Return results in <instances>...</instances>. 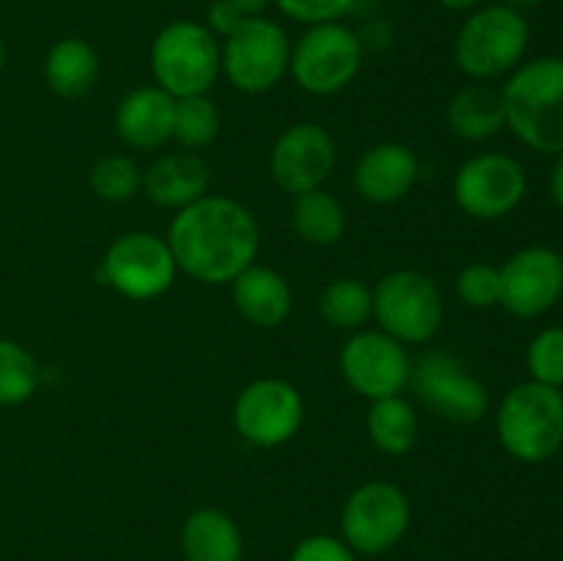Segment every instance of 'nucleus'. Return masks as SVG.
Instances as JSON below:
<instances>
[{"label": "nucleus", "instance_id": "7ed1b4c3", "mask_svg": "<svg viewBox=\"0 0 563 561\" xmlns=\"http://www.w3.org/2000/svg\"><path fill=\"white\" fill-rule=\"evenodd\" d=\"M498 438L515 460L539 465L563 446V394L542 383H520L498 407Z\"/></svg>", "mask_w": 563, "mask_h": 561}, {"label": "nucleus", "instance_id": "20e7f679", "mask_svg": "<svg viewBox=\"0 0 563 561\" xmlns=\"http://www.w3.org/2000/svg\"><path fill=\"white\" fill-rule=\"evenodd\" d=\"M531 28L522 11L511 6H484L465 20L456 33L454 58L467 77L495 80L517 69L528 50Z\"/></svg>", "mask_w": 563, "mask_h": 561}, {"label": "nucleus", "instance_id": "c9c22d12", "mask_svg": "<svg viewBox=\"0 0 563 561\" xmlns=\"http://www.w3.org/2000/svg\"><path fill=\"white\" fill-rule=\"evenodd\" d=\"M229 3L234 6V9L240 11V14H245V16H258L264 9H267L269 0H229Z\"/></svg>", "mask_w": 563, "mask_h": 561}, {"label": "nucleus", "instance_id": "f3484780", "mask_svg": "<svg viewBox=\"0 0 563 561\" xmlns=\"http://www.w3.org/2000/svg\"><path fill=\"white\" fill-rule=\"evenodd\" d=\"M176 99L159 86L135 88L115 110V132L132 148H157L174 138Z\"/></svg>", "mask_w": 563, "mask_h": 561}, {"label": "nucleus", "instance_id": "0eeeda50", "mask_svg": "<svg viewBox=\"0 0 563 561\" xmlns=\"http://www.w3.org/2000/svg\"><path fill=\"white\" fill-rule=\"evenodd\" d=\"M289 38L284 28L264 16H245L220 53L229 80L245 94H264L280 82L289 69Z\"/></svg>", "mask_w": 563, "mask_h": 561}, {"label": "nucleus", "instance_id": "9d476101", "mask_svg": "<svg viewBox=\"0 0 563 561\" xmlns=\"http://www.w3.org/2000/svg\"><path fill=\"white\" fill-rule=\"evenodd\" d=\"M410 385L418 399L445 421L473 424L489 407L487 388L449 352H423L410 366Z\"/></svg>", "mask_w": 563, "mask_h": 561}, {"label": "nucleus", "instance_id": "4c0bfd02", "mask_svg": "<svg viewBox=\"0 0 563 561\" xmlns=\"http://www.w3.org/2000/svg\"><path fill=\"white\" fill-rule=\"evenodd\" d=\"M539 3H544V0H506V6H511V9H517V11L537 9Z\"/></svg>", "mask_w": 563, "mask_h": 561}, {"label": "nucleus", "instance_id": "f704fd0d", "mask_svg": "<svg viewBox=\"0 0 563 561\" xmlns=\"http://www.w3.org/2000/svg\"><path fill=\"white\" fill-rule=\"evenodd\" d=\"M555 165H553V174H550V196H553L555 207L563 209V152L555 154Z\"/></svg>", "mask_w": 563, "mask_h": 561}, {"label": "nucleus", "instance_id": "c756f323", "mask_svg": "<svg viewBox=\"0 0 563 561\" xmlns=\"http://www.w3.org/2000/svg\"><path fill=\"white\" fill-rule=\"evenodd\" d=\"M528 372L533 383L563 388V328H544L528 344Z\"/></svg>", "mask_w": 563, "mask_h": 561}, {"label": "nucleus", "instance_id": "473e14b6", "mask_svg": "<svg viewBox=\"0 0 563 561\" xmlns=\"http://www.w3.org/2000/svg\"><path fill=\"white\" fill-rule=\"evenodd\" d=\"M289 561H355V550L344 539L313 534V537H306L291 550Z\"/></svg>", "mask_w": 563, "mask_h": 561}, {"label": "nucleus", "instance_id": "e433bc0d", "mask_svg": "<svg viewBox=\"0 0 563 561\" xmlns=\"http://www.w3.org/2000/svg\"><path fill=\"white\" fill-rule=\"evenodd\" d=\"M438 3L449 11H471V9H476L482 0H438Z\"/></svg>", "mask_w": 563, "mask_h": 561}, {"label": "nucleus", "instance_id": "f03ea898", "mask_svg": "<svg viewBox=\"0 0 563 561\" xmlns=\"http://www.w3.org/2000/svg\"><path fill=\"white\" fill-rule=\"evenodd\" d=\"M506 127L542 154L563 152V58L522 64L500 91Z\"/></svg>", "mask_w": 563, "mask_h": 561}, {"label": "nucleus", "instance_id": "393cba45", "mask_svg": "<svg viewBox=\"0 0 563 561\" xmlns=\"http://www.w3.org/2000/svg\"><path fill=\"white\" fill-rule=\"evenodd\" d=\"M368 435L374 446L385 454H407L416 443L418 421L412 407L399 396H385L374 399V407L368 410Z\"/></svg>", "mask_w": 563, "mask_h": 561}, {"label": "nucleus", "instance_id": "1a4fd4ad", "mask_svg": "<svg viewBox=\"0 0 563 561\" xmlns=\"http://www.w3.org/2000/svg\"><path fill=\"white\" fill-rule=\"evenodd\" d=\"M363 61V44L355 31L341 22L308 28L289 55L295 80L311 94H335L355 80Z\"/></svg>", "mask_w": 563, "mask_h": 561}, {"label": "nucleus", "instance_id": "dca6fc26", "mask_svg": "<svg viewBox=\"0 0 563 561\" xmlns=\"http://www.w3.org/2000/svg\"><path fill=\"white\" fill-rule=\"evenodd\" d=\"M335 165V143L319 124H295L278 138L269 154V170L280 190L302 196L317 190Z\"/></svg>", "mask_w": 563, "mask_h": 561}, {"label": "nucleus", "instance_id": "f257e3e1", "mask_svg": "<svg viewBox=\"0 0 563 561\" xmlns=\"http://www.w3.org/2000/svg\"><path fill=\"white\" fill-rule=\"evenodd\" d=\"M176 267L201 284H229L253 264L258 226L242 204L203 196L179 209L168 231Z\"/></svg>", "mask_w": 563, "mask_h": 561}, {"label": "nucleus", "instance_id": "6ab92c4d", "mask_svg": "<svg viewBox=\"0 0 563 561\" xmlns=\"http://www.w3.org/2000/svg\"><path fill=\"white\" fill-rule=\"evenodd\" d=\"M236 311L258 328H275L291 311V289L280 273L269 267H247L234 280Z\"/></svg>", "mask_w": 563, "mask_h": 561}, {"label": "nucleus", "instance_id": "4468645a", "mask_svg": "<svg viewBox=\"0 0 563 561\" xmlns=\"http://www.w3.org/2000/svg\"><path fill=\"white\" fill-rule=\"evenodd\" d=\"M236 432L253 446L273 449L297 435L302 424V399L284 380H256L234 405Z\"/></svg>", "mask_w": 563, "mask_h": 561}, {"label": "nucleus", "instance_id": "a878e982", "mask_svg": "<svg viewBox=\"0 0 563 561\" xmlns=\"http://www.w3.org/2000/svg\"><path fill=\"white\" fill-rule=\"evenodd\" d=\"M374 311V297L366 284L355 278H341L333 280L328 289L319 297V314L324 322L333 324L339 330H355L372 317Z\"/></svg>", "mask_w": 563, "mask_h": 561}, {"label": "nucleus", "instance_id": "aec40b11", "mask_svg": "<svg viewBox=\"0 0 563 561\" xmlns=\"http://www.w3.org/2000/svg\"><path fill=\"white\" fill-rule=\"evenodd\" d=\"M146 196L168 209H185L203 198L209 187V170L196 154H168L159 157L143 176Z\"/></svg>", "mask_w": 563, "mask_h": 561}, {"label": "nucleus", "instance_id": "2eb2a0df", "mask_svg": "<svg viewBox=\"0 0 563 561\" xmlns=\"http://www.w3.org/2000/svg\"><path fill=\"white\" fill-rule=\"evenodd\" d=\"M410 366L405 346L377 330L352 336L341 350V372L346 383L368 399L399 394L410 383Z\"/></svg>", "mask_w": 563, "mask_h": 561}, {"label": "nucleus", "instance_id": "39448f33", "mask_svg": "<svg viewBox=\"0 0 563 561\" xmlns=\"http://www.w3.org/2000/svg\"><path fill=\"white\" fill-rule=\"evenodd\" d=\"M152 72L159 88L174 99L207 94L220 72L214 33L190 20L165 25L152 44Z\"/></svg>", "mask_w": 563, "mask_h": 561}, {"label": "nucleus", "instance_id": "5701e85b", "mask_svg": "<svg viewBox=\"0 0 563 561\" xmlns=\"http://www.w3.org/2000/svg\"><path fill=\"white\" fill-rule=\"evenodd\" d=\"M449 127L465 141H487L506 127V110L500 91L489 86H467L451 99Z\"/></svg>", "mask_w": 563, "mask_h": 561}, {"label": "nucleus", "instance_id": "ddd939ff", "mask_svg": "<svg viewBox=\"0 0 563 561\" xmlns=\"http://www.w3.org/2000/svg\"><path fill=\"white\" fill-rule=\"evenodd\" d=\"M561 295L563 256L553 248H522L500 267V306L515 317H542Z\"/></svg>", "mask_w": 563, "mask_h": 561}, {"label": "nucleus", "instance_id": "423d86ee", "mask_svg": "<svg viewBox=\"0 0 563 561\" xmlns=\"http://www.w3.org/2000/svg\"><path fill=\"white\" fill-rule=\"evenodd\" d=\"M372 297V314L383 324V333L399 344H423L438 333L443 322V297L438 286L416 270L385 275Z\"/></svg>", "mask_w": 563, "mask_h": 561}, {"label": "nucleus", "instance_id": "9b49d317", "mask_svg": "<svg viewBox=\"0 0 563 561\" xmlns=\"http://www.w3.org/2000/svg\"><path fill=\"white\" fill-rule=\"evenodd\" d=\"M526 187V170L515 157L484 152L456 170L454 198L471 218L498 220L520 207Z\"/></svg>", "mask_w": 563, "mask_h": 561}, {"label": "nucleus", "instance_id": "b1692460", "mask_svg": "<svg viewBox=\"0 0 563 561\" xmlns=\"http://www.w3.org/2000/svg\"><path fill=\"white\" fill-rule=\"evenodd\" d=\"M291 223H295L297 234L306 242H311V245H333V242L341 240L346 229L341 204L330 193L319 190V187L295 198Z\"/></svg>", "mask_w": 563, "mask_h": 561}, {"label": "nucleus", "instance_id": "6e6552de", "mask_svg": "<svg viewBox=\"0 0 563 561\" xmlns=\"http://www.w3.org/2000/svg\"><path fill=\"white\" fill-rule=\"evenodd\" d=\"M410 528V501L396 484L368 482L357 487L341 512V534L355 553L379 556L396 548Z\"/></svg>", "mask_w": 563, "mask_h": 561}, {"label": "nucleus", "instance_id": "c85d7f7f", "mask_svg": "<svg viewBox=\"0 0 563 561\" xmlns=\"http://www.w3.org/2000/svg\"><path fill=\"white\" fill-rule=\"evenodd\" d=\"M143 185L137 165L126 157H104L91 170V190L104 201H126Z\"/></svg>", "mask_w": 563, "mask_h": 561}, {"label": "nucleus", "instance_id": "58836bf2", "mask_svg": "<svg viewBox=\"0 0 563 561\" xmlns=\"http://www.w3.org/2000/svg\"><path fill=\"white\" fill-rule=\"evenodd\" d=\"M3 64H5V42L3 36H0V69H3Z\"/></svg>", "mask_w": 563, "mask_h": 561}, {"label": "nucleus", "instance_id": "2f4dec72", "mask_svg": "<svg viewBox=\"0 0 563 561\" xmlns=\"http://www.w3.org/2000/svg\"><path fill=\"white\" fill-rule=\"evenodd\" d=\"M286 16L306 25H322V22H339L350 14L355 0H275Z\"/></svg>", "mask_w": 563, "mask_h": 561}, {"label": "nucleus", "instance_id": "412c9836", "mask_svg": "<svg viewBox=\"0 0 563 561\" xmlns=\"http://www.w3.org/2000/svg\"><path fill=\"white\" fill-rule=\"evenodd\" d=\"M242 534L220 509H198L181 526V553L187 561H242Z\"/></svg>", "mask_w": 563, "mask_h": 561}, {"label": "nucleus", "instance_id": "bb28decb", "mask_svg": "<svg viewBox=\"0 0 563 561\" xmlns=\"http://www.w3.org/2000/svg\"><path fill=\"white\" fill-rule=\"evenodd\" d=\"M38 385V366L16 341L0 339V405H22Z\"/></svg>", "mask_w": 563, "mask_h": 561}, {"label": "nucleus", "instance_id": "72a5a7b5", "mask_svg": "<svg viewBox=\"0 0 563 561\" xmlns=\"http://www.w3.org/2000/svg\"><path fill=\"white\" fill-rule=\"evenodd\" d=\"M209 31L212 33H223V36H231V33L236 31V28L245 22V14H240V11L234 9V6L229 3V0H214L212 6H209Z\"/></svg>", "mask_w": 563, "mask_h": 561}, {"label": "nucleus", "instance_id": "f8f14e48", "mask_svg": "<svg viewBox=\"0 0 563 561\" xmlns=\"http://www.w3.org/2000/svg\"><path fill=\"white\" fill-rule=\"evenodd\" d=\"M102 270L108 284L124 297L152 300L170 289L176 262L168 242L146 231H132L110 245Z\"/></svg>", "mask_w": 563, "mask_h": 561}, {"label": "nucleus", "instance_id": "cd10ccee", "mask_svg": "<svg viewBox=\"0 0 563 561\" xmlns=\"http://www.w3.org/2000/svg\"><path fill=\"white\" fill-rule=\"evenodd\" d=\"M218 108L203 94L176 99L174 105V138L187 148H203L218 138Z\"/></svg>", "mask_w": 563, "mask_h": 561}, {"label": "nucleus", "instance_id": "4be33fe9", "mask_svg": "<svg viewBox=\"0 0 563 561\" xmlns=\"http://www.w3.org/2000/svg\"><path fill=\"white\" fill-rule=\"evenodd\" d=\"M49 88L64 99H77L93 88L99 77V58L82 38H60L44 61Z\"/></svg>", "mask_w": 563, "mask_h": 561}, {"label": "nucleus", "instance_id": "7c9ffc66", "mask_svg": "<svg viewBox=\"0 0 563 561\" xmlns=\"http://www.w3.org/2000/svg\"><path fill=\"white\" fill-rule=\"evenodd\" d=\"M460 297L473 308H489L500 302V270L493 264L476 262L465 267L456 278Z\"/></svg>", "mask_w": 563, "mask_h": 561}, {"label": "nucleus", "instance_id": "a211bd4d", "mask_svg": "<svg viewBox=\"0 0 563 561\" xmlns=\"http://www.w3.org/2000/svg\"><path fill=\"white\" fill-rule=\"evenodd\" d=\"M418 160L401 143H379L368 148L355 168V187L366 201L394 204L412 190Z\"/></svg>", "mask_w": 563, "mask_h": 561}]
</instances>
